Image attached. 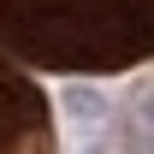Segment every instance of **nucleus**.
<instances>
[{
  "label": "nucleus",
  "instance_id": "f257e3e1",
  "mask_svg": "<svg viewBox=\"0 0 154 154\" xmlns=\"http://www.w3.org/2000/svg\"><path fill=\"white\" fill-rule=\"evenodd\" d=\"M0 54L65 77L136 71L154 59V0H0Z\"/></svg>",
  "mask_w": 154,
  "mask_h": 154
},
{
  "label": "nucleus",
  "instance_id": "f03ea898",
  "mask_svg": "<svg viewBox=\"0 0 154 154\" xmlns=\"http://www.w3.org/2000/svg\"><path fill=\"white\" fill-rule=\"evenodd\" d=\"M54 113L30 65L0 54V154H54Z\"/></svg>",
  "mask_w": 154,
  "mask_h": 154
}]
</instances>
